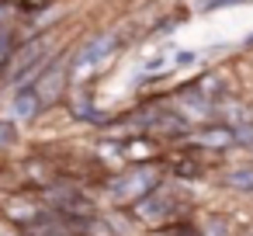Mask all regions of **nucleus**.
<instances>
[{"instance_id":"nucleus-16","label":"nucleus","mask_w":253,"mask_h":236,"mask_svg":"<svg viewBox=\"0 0 253 236\" xmlns=\"http://www.w3.org/2000/svg\"><path fill=\"white\" fill-rule=\"evenodd\" d=\"M246 46H253V32H250V35H246Z\"/></svg>"},{"instance_id":"nucleus-7","label":"nucleus","mask_w":253,"mask_h":236,"mask_svg":"<svg viewBox=\"0 0 253 236\" xmlns=\"http://www.w3.org/2000/svg\"><path fill=\"white\" fill-rule=\"evenodd\" d=\"M42 111H45V108H42L35 87H14V91H11V118H14V122H35Z\"/></svg>"},{"instance_id":"nucleus-13","label":"nucleus","mask_w":253,"mask_h":236,"mask_svg":"<svg viewBox=\"0 0 253 236\" xmlns=\"http://www.w3.org/2000/svg\"><path fill=\"white\" fill-rule=\"evenodd\" d=\"M167 236H205L194 222H187V219H180V222H170L167 226Z\"/></svg>"},{"instance_id":"nucleus-10","label":"nucleus","mask_w":253,"mask_h":236,"mask_svg":"<svg viewBox=\"0 0 253 236\" xmlns=\"http://www.w3.org/2000/svg\"><path fill=\"white\" fill-rule=\"evenodd\" d=\"M14 46H18V32L11 25H0V77H4V70H7V59H11Z\"/></svg>"},{"instance_id":"nucleus-1","label":"nucleus","mask_w":253,"mask_h":236,"mask_svg":"<svg viewBox=\"0 0 253 236\" xmlns=\"http://www.w3.org/2000/svg\"><path fill=\"white\" fill-rule=\"evenodd\" d=\"M156 184H163L160 167H153V163H135V167H128V170H122V174L108 177L104 191L111 194V201H115V205H135V201H139V198H146Z\"/></svg>"},{"instance_id":"nucleus-12","label":"nucleus","mask_w":253,"mask_h":236,"mask_svg":"<svg viewBox=\"0 0 253 236\" xmlns=\"http://www.w3.org/2000/svg\"><path fill=\"white\" fill-rule=\"evenodd\" d=\"M18 142V122L14 118H0V149Z\"/></svg>"},{"instance_id":"nucleus-17","label":"nucleus","mask_w":253,"mask_h":236,"mask_svg":"<svg viewBox=\"0 0 253 236\" xmlns=\"http://www.w3.org/2000/svg\"><path fill=\"white\" fill-rule=\"evenodd\" d=\"M243 4H253V0H243Z\"/></svg>"},{"instance_id":"nucleus-2","label":"nucleus","mask_w":253,"mask_h":236,"mask_svg":"<svg viewBox=\"0 0 253 236\" xmlns=\"http://www.w3.org/2000/svg\"><path fill=\"white\" fill-rule=\"evenodd\" d=\"M70 77H73V73H70V56H66V52H56V56L49 59V66H45V70L39 73V80L32 84L45 111H49L52 104H59V101L66 97Z\"/></svg>"},{"instance_id":"nucleus-9","label":"nucleus","mask_w":253,"mask_h":236,"mask_svg":"<svg viewBox=\"0 0 253 236\" xmlns=\"http://www.w3.org/2000/svg\"><path fill=\"white\" fill-rule=\"evenodd\" d=\"M222 184H225V188H232V191L253 194V167H236V170H225V174H222Z\"/></svg>"},{"instance_id":"nucleus-11","label":"nucleus","mask_w":253,"mask_h":236,"mask_svg":"<svg viewBox=\"0 0 253 236\" xmlns=\"http://www.w3.org/2000/svg\"><path fill=\"white\" fill-rule=\"evenodd\" d=\"M243 0H191V11L198 14H211V11H222V7H239Z\"/></svg>"},{"instance_id":"nucleus-6","label":"nucleus","mask_w":253,"mask_h":236,"mask_svg":"<svg viewBox=\"0 0 253 236\" xmlns=\"http://www.w3.org/2000/svg\"><path fill=\"white\" fill-rule=\"evenodd\" d=\"M177 111L191 122V118H205V115H215L218 111V104L211 101V97H205L194 84H187V87H180L177 91Z\"/></svg>"},{"instance_id":"nucleus-4","label":"nucleus","mask_w":253,"mask_h":236,"mask_svg":"<svg viewBox=\"0 0 253 236\" xmlns=\"http://www.w3.org/2000/svg\"><path fill=\"white\" fill-rule=\"evenodd\" d=\"M122 46V39H118V32H94L73 56H70V73H84V70H90V66H97V63H104L115 49Z\"/></svg>"},{"instance_id":"nucleus-3","label":"nucleus","mask_w":253,"mask_h":236,"mask_svg":"<svg viewBox=\"0 0 253 236\" xmlns=\"http://www.w3.org/2000/svg\"><path fill=\"white\" fill-rule=\"evenodd\" d=\"M128 208H132V215H135L139 222L167 226V222H173V215H177V194H170L163 184H156L146 198H139V201L128 205Z\"/></svg>"},{"instance_id":"nucleus-15","label":"nucleus","mask_w":253,"mask_h":236,"mask_svg":"<svg viewBox=\"0 0 253 236\" xmlns=\"http://www.w3.org/2000/svg\"><path fill=\"white\" fill-rule=\"evenodd\" d=\"M198 63V52H177L173 56V66H194Z\"/></svg>"},{"instance_id":"nucleus-8","label":"nucleus","mask_w":253,"mask_h":236,"mask_svg":"<svg viewBox=\"0 0 253 236\" xmlns=\"http://www.w3.org/2000/svg\"><path fill=\"white\" fill-rule=\"evenodd\" d=\"M225 125L232 129V139H236V146H243V149H253V118H250L243 108H236V111H232V118H229Z\"/></svg>"},{"instance_id":"nucleus-14","label":"nucleus","mask_w":253,"mask_h":236,"mask_svg":"<svg viewBox=\"0 0 253 236\" xmlns=\"http://www.w3.org/2000/svg\"><path fill=\"white\" fill-rule=\"evenodd\" d=\"M173 174H180V177H198V174H201V167H198L194 160L177 156V160H173Z\"/></svg>"},{"instance_id":"nucleus-5","label":"nucleus","mask_w":253,"mask_h":236,"mask_svg":"<svg viewBox=\"0 0 253 236\" xmlns=\"http://www.w3.org/2000/svg\"><path fill=\"white\" fill-rule=\"evenodd\" d=\"M180 142H187V146H194V149H229V146H236L232 129H229L225 122H205V125L191 129Z\"/></svg>"}]
</instances>
